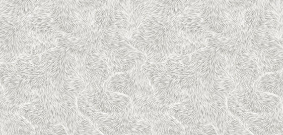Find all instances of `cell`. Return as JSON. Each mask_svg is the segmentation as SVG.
<instances>
[{
	"instance_id": "obj_1",
	"label": "cell",
	"mask_w": 283,
	"mask_h": 135,
	"mask_svg": "<svg viewBox=\"0 0 283 135\" xmlns=\"http://www.w3.org/2000/svg\"><path fill=\"white\" fill-rule=\"evenodd\" d=\"M235 88L228 78H220L208 90H200L188 94L169 107L168 112L183 127L206 121L212 124L218 135H223L233 117L227 107V98Z\"/></svg>"
},
{
	"instance_id": "obj_2",
	"label": "cell",
	"mask_w": 283,
	"mask_h": 135,
	"mask_svg": "<svg viewBox=\"0 0 283 135\" xmlns=\"http://www.w3.org/2000/svg\"><path fill=\"white\" fill-rule=\"evenodd\" d=\"M172 17L160 14L147 16L130 36V43L146 56L158 54L166 60L184 54L195 38L175 28Z\"/></svg>"
},
{
	"instance_id": "obj_3",
	"label": "cell",
	"mask_w": 283,
	"mask_h": 135,
	"mask_svg": "<svg viewBox=\"0 0 283 135\" xmlns=\"http://www.w3.org/2000/svg\"><path fill=\"white\" fill-rule=\"evenodd\" d=\"M0 62L11 63L29 54L36 34L29 27L26 16L1 12Z\"/></svg>"
},
{
	"instance_id": "obj_4",
	"label": "cell",
	"mask_w": 283,
	"mask_h": 135,
	"mask_svg": "<svg viewBox=\"0 0 283 135\" xmlns=\"http://www.w3.org/2000/svg\"><path fill=\"white\" fill-rule=\"evenodd\" d=\"M102 1H51V14L62 32L76 36L93 27L94 13Z\"/></svg>"
},
{
	"instance_id": "obj_5",
	"label": "cell",
	"mask_w": 283,
	"mask_h": 135,
	"mask_svg": "<svg viewBox=\"0 0 283 135\" xmlns=\"http://www.w3.org/2000/svg\"><path fill=\"white\" fill-rule=\"evenodd\" d=\"M252 1H202L201 15L210 32L224 36L244 26L243 13Z\"/></svg>"
},
{
	"instance_id": "obj_6",
	"label": "cell",
	"mask_w": 283,
	"mask_h": 135,
	"mask_svg": "<svg viewBox=\"0 0 283 135\" xmlns=\"http://www.w3.org/2000/svg\"><path fill=\"white\" fill-rule=\"evenodd\" d=\"M105 59L113 74L142 66L146 56L134 47L126 37L113 32L97 52Z\"/></svg>"
},
{
	"instance_id": "obj_7",
	"label": "cell",
	"mask_w": 283,
	"mask_h": 135,
	"mask_svg": "<svg viewBox=\"0 0 283 135\" xmlns=\"http://www.w3.org/2000/svg\"><path fill=\"white\" fill-rule=\"evenodd\" d=\"M282 32L260 28L247 51L257 61L263 74L283 69Z\"/></svg>"
},
{
	"instance_id": "obj_8",
	"label": "cell",
	"mask_w": 283,
	"mask_h": 135,
	"mask_svg": "<svg viewBox=\"0 0 283 135\" xmlns=\"http://www.w3.org/2000/svg\"><path fill=\"white\" fill-rule=\"evenodd\" d=\"M37 67L50 80L54 88H61L77 74L75 56L66 48L57 46L38 55Z\"/></svg>"
},
{
	"instance_id": "obj_9",
	"label": "cell",
	"mask_w": 283,
	"mask_h": 135,
	"mask_svg": "<svg viewBox=\"0 0 283 135\" xmlns=\"http://www.w3.org/2000/svg\"><path fill=\"white\" fill-rule=\"evenodd\" d=\"M229 112L239 119L252 134H283V107L270 114H259L247 111L239 103L232 91L227 98Z\"/></svg>"
},
{
	"instance_id": "obj_10",
	"label": "cell",
	"mask_w": 283,
	"mask_h": 135,
	"mask_svg": "<svg viewBox=\"0 0 283 135\" xmlns=\"http://www.w3.org/2000/svg\"><path fill=\"white\" fill-rule=\"evenodd\" d=\"M188 61L205 85L209 88L214 86L226 72V58L214 48L207 45L188 54Z\"/></svg>"
},
{
	"instance_id": "obj_11",
	"label": "cell",
	"mask_w": 283,
	"mask_h": 135,
	"mask_svg": "<svg viewBox=\"0 0 283 135\" xmlns=\"http://www.w3.org/2000/svg\"><path fill=\"white\" fill-rule=\"evenodd\" d=\"M153 91L163 102L169 105L184 99L188 94L176 84L164 62H146L142 66Z\"/></svg>"
},
{
	"instance_id": "obj_12",
	"label": "cell",
	"mask_w": 283,
	"mask_h": 135,
	"mask_svg": "<svg viewBox=\"0 0 283 135\" xmlns=\"http://www.w3.org/2000/svg\"><path fill=\"white\" fill-rule=\"evenodd\" d=\"M113 31L99 30L94 26L85 33L73 36L60 32L56 35L57 46L66 48L79 58L97 53Z\"/></svg>"
},
{
	"instance_id": "obj_13",
	"label": "cell",
	"mask_w": 283,
	"mask_h": 135,
	"mask_svg": "<svg viewBox=\"0 0 283 135\" xmlns=\"http://www.w3.org/2000/svg\"><path fill=\"white\" fill-rule=\"evenodd\" d=\"M256 35V29H250L244 26L240 31L230 35L209 32L205 36L207 45L214 48L224 56L228 61L246 53Z\"/></svg>"
},
{
	"instance_id": "obj_14",
	"label": "cell",
	"mask_w": 283,
	"mask_h": 135,
	"mask_svg": "<svg viewBox=\"0 0 283 135\" xmlns=\"http://www.w3.org/2000/svg\"><path fill=\"white\" fill-rule=\"evenodd\" d=\"M256 84H237L232 90L245 109L259 114H266L272 113L283 107L282 99L272 93L258 90Z\"/></svg>"
},
{
	"instance_id": "obj_15",
	"label": "cell",
	"mask_w": 283,
	"mask_h": 135,
	"mask_svg": "<svg viewBox=\"0 0 283 135\" xmlns=\"http://www.w3.org/2000/svg\"><path fill=\"white\" fill-rule=\"evenodd\" d=\"M142 66L113 74L107 82V89L125 94L130 98L141 94L154 93Z\"/></svg>"
},
{
	"instance_id": "obj_16",
	"label": "cell",
	"mask_w": 283,
	"mask_h": 135,
	"mask_svg": "<svg viewBox=\"0 0 283 135\" xmlns=\"http://www.w3.org/2000/svg\"><path fill=\"white\" fill-rule=\"evenodd\" d=\"M164 62L176 84L188 94L200 90H207L211 88L205 85L190 66L188 61V54L174 55L170 56Z\"/></svg>"
},
{
	"instance_id": "obj_17",
	"label": "cell",
	"mask_w": 283,
	"mask_h": 135,
	"mask_svg": "<svg viewBox=\"0 0 283 135\" xmlns=\"http://www.w3.org/2000/svg\"><path fill=\"white\" fill-rule=\"evenodd\" d=\"M76 72L86 85L92 88L106 86L113 75L104 57L98 52L76 58Z\"/></svg>"
},
{
	"instance_id": "obj_18",
	"label": "cell",
	"mask_w": 283,
	"mask_h": 135,
	"mask_svg": "<svg viewBox=\"0 0 283 135\" xmlns=\"http://www.w3.org/2000/svg\"><path fill=\"white\" fill-rule=\"evenodd\" d=\"M89 119L102 134L122 135H129L139 118L132 109L117 114L96 110Z\"/></svg>"
},
{
	"instance_id": "obj_19",
	"label": "cell",
	"mask_w": 283,
	"mask_h": 135,
	"mask_svg": "<svg viewBox=\"0 0 283 135\" xmlns=\"http://www.w3.org/2000/svg\"><path fill=\"white\" fill-rule=\"evenodd\" d=\"M90 88L91 102L98 111L108 114H117L132 109L131 99L128 96L109 90L106 86Z\"/></svg>"
},
{
	"instance_id": "obj_20",
	"label": "cell",
	"mask_w": 283,
	"mask_h": 135,
	"mask_svg": "<svg viewBox=\"0 0 283 135\" xmlns=\"http://www.w3.org/2000/svg\"><path fill=\"white\" fill-rule=\"evenodd\" d=\"M226 71L236 85L256 83L263 74L256 60L247 52L228 61Z\"/></svg>"
},
{
	"instance_id": "obj_21",
	"label": "cell",
	"mask_w": 283,
	"mask_h": 135,
	"mask_svg": "<svg viewBox=\"0 0 283 135\" xmlns=\"http://www.w3.org/2000/svg\"><path fill=\"white\" fill-rule=\"evenodd\" d=\"M151 125L152 135H183V126L168 112H152L137 115Z\"/></svg>"
},
{
	"instance_id": "obj_22",
	"label": "cell",
	"mask_w": 283,
	"mask_h": 135,
	"mask_svg": "<svg viewBox=\"0 0 283 135\" xmlns=\"http://www.w3.org/2000/svg\"><path fill=\"white\" fill-rule=\"evenodd\" d=\"M33 125L18 112L0 110V135H34Z\"/></svg>"
},
{
	"instance_id": "obj_23",
	"label": "cell",
	"mask_w": 283,
	"mask_h": 135,
	"mask_svg": "<svg viewBox=\"0 0 283 135\" xmlns=\"http://www.w3.org/2000/svg\"><path fill=\"white\" fill-rule=\"evenodd\" d=\"M131 99L133 111L137 115L152 112H168L171 106L163 102L154 92L137 95Z\"/></svg>"
},
{
	"instance_id": "obj_24",
	"label": "cell",
	"mask_w": 283,
	"mask_h": 135,
	"mask_svg": "<svg viewBox=\"0 0 283 135\" xmlns=\"http://www.w3.org/2000/svg\"><path fill=\"white\" fill-rule=\"evenodd\" d=\"M283 69L262 74L257 81L256 89L278 96L283 99Z\"/></svg>"
},
{
	"instance_id": "obj_25",
	"label": "cell",
	"mask_w": 283,
	"mask_h": 135,
	"mask_svg": "<svg viewBox=\"0 0 283 135\" xmlns=\"http://www.w3.org/2000/svg\"><path fill=\"white\" fill-rule=\"evenodd\" d=\"M218 135L215 128L210 123L201 122L197 124L184 128L183 135Z\"/></svg>"
},
{
	"instance_id": "obj_26",
	"label": "cell",
	"mask_w": 283,
	"mask_h": 135,
	"mask_svg": "<svg viewBox=\"0 0 283 135\" xmlns=\"http://www.w3.org/2000/svg\"><path fill=\"white\" fill-rule=\"evenodd\" d=\"M68 135L62 124L59 122L50 123L46 125L34 128V135Z\"/></svg>"
},
{
	"instance_id": "obj_27",
	"label": "cell",
	"mask_w": 283,
	"mask_h": 135,
	"mask_svg": "<svg viewBox=\"0 0 283 135\" xmlns=\"http://www.w3.org/2000/svg\"><path fill=\"white\" fill-rule=\"evenodd\" d=\"M129 135H152L151 125L147 121L139 119L134 125Z\"/></svg>"
}]
</instances>
